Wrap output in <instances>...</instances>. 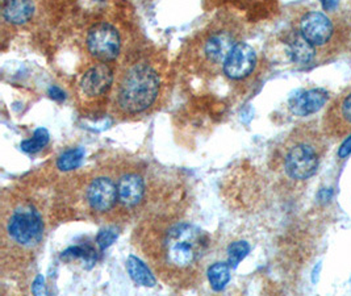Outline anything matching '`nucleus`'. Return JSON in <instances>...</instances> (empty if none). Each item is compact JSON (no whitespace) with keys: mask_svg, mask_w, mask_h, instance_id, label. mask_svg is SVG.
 I'll return each mask as SVG.
<instances>
[{"mask_svg":"<svg viewBox=\"0 0 351 296\" xmlns=\"http://www.w3.org/2000/svg\"><path fill=\"white\" fill-rule=\"evenodd\" d=\"M138 240L145 258L165 283L191 287L202 282L210 238L199 227L182 220L157 218L147 221Z\"/></svg>","mask_w":351,"mask_h":296,"instance_id":"obj_1","label":"nucleus"},{"mask_svg":"<svg viewBox=\"0 0 351 296\" xmlns=\"http://www.w3.org/2000/svg\"><path fill=\"white\" fill-rule=\"evenodd\" d=\"M45 223L36 203L25 196L1 201V270L20 273L34 262L44 241Z\"/></svg>","mask_w":351,"mask_h":296,"instance_id":"obj_2","label":"nucleus"},{"mask_svg":"<svg viewBox=\"0 0 351 296\" xmlns=\"http://www.w3.org/2000/svg\"><path fill=\"white\" fill-rule=\"evenodd\" d=\"M242 21L234 12H220L186 44L182 56L184 69L202 78L221 74L230 52L242 41Z\"/></svg>","mask_w":351,"mask_h":296,"instance_id":"obj_3","label":"nucleus"},{"mask_svg":"<svg viewBox=\"0 0 351 296\" xmlns=\"http://www.w3.org/2000/svg\"><path fill=\"white\" fill-rule=\"evenodd\" d=\"M163 90V77L157 63L140 57L127 63L113 83L112 112L120 117H136L154 109Z\"/></svg>","mask_w":351,"mask_h":296,"instance_id":"obj_4","label":"nucleus"},{"mask_svg":"<svg viewBox=\"0 0 351 296\" xmlns=\"http://www.w3.org/2000/svg\"><path fill=\"white\" fill-rule=\"evenodd\" d=\"M324 130L312 124L296 128L282 148V169L293 181H306L319 170L326 145Z\"/></svg>","mask_w":351,"mask_h":296,"instance_id":"obj_5","label":"nucleus"},{"mask_svg":"<svg viewBox=\"0 0 351 296\" xmlns=\"http://www.w3.org/2000/svg\"><path fill=\"white\" fill-rule=\"evenodd\" d=\"M86 45L90 56L97 62H112L121 52V36L113 24L101 21L87 33Z\"/></svg>","mask_w":351,"mask_h":296,"instance_id":"obj_6","label":"nucleus"},{"mask_svg":"<svg viewBox=\"0 0 351 296\" xmlns=\"http://www.w3.org/2000/svg\"><path fill=\"white\" fill-rule=\"evenodd\" d=\"M295 31L298 32L308 44L315 47L317 53L321 49L328 47L333 43L335 34L333 21L329 19V16L319 11L305 14L299 20L298 28Z\"/></svg>","mask_w":351,"mask_h":296,"instance_id":"obj_7","label":"nucleus"},{"mask_svg":"<svg viewBox=\"0 0 351 296\" xmlns=\"http://www.w3.org/2000/svg\"><path fill=\"white\" fill-rule=\"evenodd\" d=\"M326 137L346 139L351 135V89L337 96L326 109L322 122Z\"/></svg>","mask_w":351,"mask_h":296,"instance_id":"obj_8","label":"nucleus"},{"mask_svg":"<svg viewBox=\"0 0 351 296\" xmlns=\"http://www.w3.org/2000/svg\"><path fill=\"white\" fill-rule=\"evenodd\" d=\"M86 202L96 215H106L119 203L117 183L108 175L94 178L86 188Z\"/></svg>","mask_w":351,"mask_h":296,"instance_id":"obj_9","label":"nucleus"},{"mask_svg":"<svg viewBox=\"0 0 351 296\" xmlns=\"http://www.w3.org/2000/svg\"><path fill=\"white\" fill-rule=\"evenodd\" d=\"M114 83V76L110 65L97 62L84 71L80 82V93L87 99L100 98L110 91Z\"/></svg>","mask_w":351,"mask_h":296,"instance_id":"obj_10","label":"nucleus"},{"mask_svg":"<svg viewBox=\"0 0 351 296\" xmlns=\"http://www.w3.org/2000/svg\"><path fill=\"white\" fill-rule=\"evenodd\" d=\"M256 66V50L245 41H240L226 58L223 73L232 80H241L253 74Z\"/></svg>","mask_w":351,"mask_h":296,"instance_id":"obj_11","label":"nucleus"},{"mask_svg":"<svg viewBox=\"0 0 351 296\" xmlns=\"http://www.w3.org/2000/svg\"><path fill=\"white\" fill-rule=\"evenodd\" d=\"M146 183L144 177L138 172H124L117 179V195L119 203L124 208H136L138 207L145 198Z\"/></svg>","mask_w":351,"mask_h":296,"instance_id":"obj_12","label":"nucleus"},{"mask_svg":"<svg viewBox=\"0 0 351 296\" xmlns=\"http://www.w3.org/2000/svg\"><path fill=\"white\" fill-rule=\"evenodd\" d=\"M329 100V93L324 89L305 90L289 99L288 107L295 116H311L319 112Z\"/></svg>","mask_w":351,"mask_h":296,"instance_id":"obj_13","label":"nucleus"},{"mask_svg":"<svg viewBox=\"0 0 351 296\" xmlns=\"http://www.w3.org/2000/svg\"><path fill=\"white\" fill-rule=\"evenodd\" d=\"M288 56L291 61L300 66H308L315 62L319 53L311 44H308L296 31L292 32L288 37Z\"/></svg>","mask_w":351,"mask_h":296,"instance_id":"obj_14","label":"nucleus"},{"mask_svg":"<svg viewBox=\"0 0 351 296\" xmlns=\"http://www.w3.org/2000/svg\"><path fill=\"white\" fill-rule=\"evenodd\" d=\"M34 14L33 0H4L3 17L10 24L21 25L32 19Z\"/></svg>","mask_w":351,"mask_h":296,"instance_id":"obj_15","label":"nucleus"},{"mask_svg":"<svg viewBox=\"0 0 351 296\" xmlns=\"http://www.w3.org/2000/svg\"><path fill=\"white\" fill-rule=\"evenodd\" d=\"M127 270L132 281L138 286L154 287L157 284V280L152 270L140 258L134 255H129L127 260Z\"/></svg>","mask_w":351,"mask_h":296,"instance_id":"obj_16","label":"nucleus"},{"mask_svg":"<svg viewBox=\"0 0 351 296\" xmlns=\"http://www.w3.org/2000/svg\"><path fill=\"white\" fill-rule=\"evenodd\" d=\"M61 260L64 262H73L77 260H82L86 269H91L97 261V253L90 245H77L62 251Z\"/></svg>","mask_w":351,"mask_h":296,"instance_id":"obj_17","label":"nucleus"},{"mask_svg":"<svg viewBox=\"0 0 351 296\" xmlns=\"http://www.w3.org/2000/svg\"><path fill=\"white\" fill-rule=\"evenodd\" d=\"M232 267L228 262H215L208 269V281L215 291H223L232 277Z\"/></svg>","mask_w":351,"mask_h":296,"instance_id":"obj_18","label":"nucleus"},{"mask_svg":"<svg viewBox=\"0 0 351 296\" xmlns=\"http://www.w3.org/2000/svg\"><path fill=\"white\" fill-rule=\"evenodd\" d=\"M86 156V150L83 148H71L64 152L57 159V168L61 172H71L78 169Z\"/></svg>","mask_w":351,"mask_h":296,"instance_id":"obj_19","label":"nucleus"},{"mask_svg":"<svg viewBox=\"0 0 351 296\" xmlns=\"http://www.w3.org/2000/svg\"><path fill=\"white\" fill-rule=\"evenodd\" d=\"M49 139L50 136L48 130L45 128H38L34 130L32 139L21 142V150L28 155H34L48 145Z\"/></svg>","mask_w":351,"mask_h":296,"instance_id":"obj_20","label":"nucleus"},{"mask_svg":"<svg viewBox=\"0 0 351 296\" xmlns=\"http://www.w3.org/2000/svg\"><path fill=\"white\" fill-rule=\"evenodd\" d=\"M250 247L246 241H234L228 248V264L234 270L240 265L241 261L249 254Z\"/></svg>","mask_w":351,"mask_h":296,"instance_id":"obj_21","label":"nucleus"},{"mask_svg":"<svg viewBox=\"0 0 351 296\" xmlns=\"http://www.w3.org/2000/svg\"><path fill=\"white\" fill-rule=\"evenodd\" d=\"M117 236H119V234H117V231L114 228L101 229L96 236V245L99 247L100 251H104L107 248H110L112 244L116 241Z\"/></svg>","mask_w":351,"mask_h":296,"instance_id":"obj_22","label":"nucleus"},{"mask_svg":"<svg viewBox=\"0 0 351 296\" xmlns=\"http://www.w3.org/2000/svg\"><path fill=\"white\" fill-rule=\"evenodd\" d=\"M32 293L34 295H44L45 294V284H44V277L37 275L33 281Z\"/></svg>","mask_w":351,"mask_h":296,"instance_id":"obj_23","label":"nucleus"},{"mask_svg":"<svg viewBox=\"0 0 351 296\" xmlns=\"http://www.w3.org/2000/svg\"><path fill=\"white\" fill-rule=\"evenodd\" d=\"M351 153V135L349 137H346L345 142L342 144V146L338 150V157L339 158H346Z\"/></svg>","mask_w":351,"mask_h":296,"instance_id":"obj_24","label":"nucleus"},{"mask_svg":"<svg viewBox=\"0 0 351 296\" xmlns=\"http://www.w3.org/2000/svg\"><path fill=\"white\" fill-rule=\"evenodd\" d=\"M49 94L50 96L53 98V99H56V100H64V94L58 89V87H51L50 89V91H49Z\"/></svg>","mask_w":351,"mask_h":296,"instance_id":"obj_25","label":"nucleus"},{"mask_svg":"<svg viewBox=\"0 0 351 296\" xmlns=\"http://www.w3.org/2000/svg\"><path fill=\"white\" fill-rule=\"evenodd\" d=\"M99 1H101V0H99Z\"/></svg>","mask_w":351,"mask_h":296,"instance_id":"obj_26","label":"nucleus"}]
</instances>
